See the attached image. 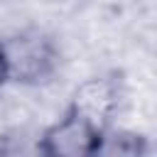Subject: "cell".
Instances as JSON below:
<instances>
[{
  "instance_id": "cell-1",
  "label": "cell",
  "mask_w": 157,
  "mask_h": 157,
  "mask_svg": "<svg viewBox=\"0 0 157 157\" xmlns=\"http://www.w3.org/2000/svg\"><path fill=\"white\" fill-rule=\"evenodd\" d=\"M10 81L12 83H27L37 86L54 76L59 66V49L52 37H47L39 29L20 32L10 39H2Z\"/></svg>"
},
{
  "instance_id": "cell-2",
  "label": "cell",
  "mask_w": 157,
  "mask_h": 157,
  "mask_svg": "<svg viewBox=\"0 0 157 157\" xmlns=\"http://www.w3.org/2000/svg\"><path fill=\"white\" fill-rule=\"evenodd\" d=\"M105 135L108 130L83 120L66 108L64 115L42 132L37 150L47 157H91L103 152Z\"/></svg>"
},
{
  "instance_id": "cell-3",
  "label": "cell",
  "mask_w": 157,
  "mask_h": 157,
  "mask_svg": "<svg viewBox=\"0 0 157 157\" xmlns=\"http://www.w3.org/2000/svg\"><path fill=\"white\" fill-rule=\"evenodd\" d=\"M66 108L74 110L76 115H81L83 120L108 130L110 118L118 110V86H115L113 78L91 76L74 88Z\"/></svg>"
},
{
  "instance_id": "cell-4",
  "label": "cell",
  "mask_w": 157,
  "mask_h": 157,
  "mask_svg": "<svg viewBox=\"0 0 157 157\" xmlns=\"http://www.w3.org/2000/svg\"><path fill=\"white\" fill-rule=\"evenodd\" d=\"M5 83H10V69H7V56H5V44L0 39V91L5 88Z\"/></svg>"
}]
</instances>
